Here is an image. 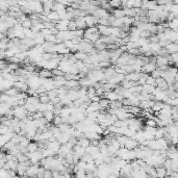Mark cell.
I'll use <instances>...</instances> for the list:
<instances>
[{"label":"cell","mask_w":178,"mask_h":178,"mask_svg":"<svg viewBox=\"0 0 178 178\" xmlns=\"http://www.w3.org/2000/svg\"><path fill=\"white\" fill-rule=\"evenodd\" d=\"M25 101L28 103H30V104H33V105H36L38 103L40 102L39 100V97L38 96H29V97H26V99H25Z\"/></svg>","instance_id":"8fae6325"},{"label":"cell","mask_w":178,"mask_h":178,"mask_svg":"<svg viewBox=\"0 0 178 178\" xmlns=\"http://www.w3.org/2000/svg\"><path fill=\"white\" fill-rule=\"evenodd\" d=\"M157 5L158 4H157L156 0H148L146 7H147V9H155L157 7Z\"/></svg>","instance_id":"e0dca14e"},{"label":"cell","mask_w":178,"mask_h":178,"mask_svg":"<svg viewBox=\"0 0 178 178\" xmlns=\"http://www.w3.org/2000/svg\"><path fill=\"white\" fill-rule=\"evenodd\" d=\"M51 122H52V124H53V125H55V126H58V125L62 123V117H60V115H58V116H54Z\"/></svg>","instance_id":"7402d4cb"},{"label":"cell","mask_w":178,"mask_h":178,"mask_svg":"<svg viewBox=\"0 0 178 178\" xmlns=\"http://www.w3.org/2000/svg\"><path fill=\"white\" fill-rule=\"evenodd\" d=\"M39 100L41 103H49L50 102V98L47 95V92L46 93H41L39 94Z\"/></svg>","instance_id":"4fadbf2b"},{"label":"cell","mask_w":178,"mask_h":178,"mask_svg":"<svg viewBox=\"0 0 178 178\" xmlns=\"http://www.w3.org/2000/svg\"><path fill=\"white\" fill-rule=\"evenodd\" d=\"M145 125L146 126H149V127H156V121L154 120V119H146V122H145Z\"/></svg>","instance_id":"44dd1931"},{"label":"cell","mask_w":178,"mask_h":178,"mask_svg":"<svg viewBox=\"0 0 178 178\" xmlns=\"http://www.w3.org/2000/svg\"><path fill=\"white\" fill-rule=\"evenodd\" d=\"M155 172H156V177H166V168L163 166L155 168Z\"/></svg>","instance_id":"ba28073f"},{"label":"cell","mask_w":178,"mask_h":178,"mask_svg":"<svg viewBox=\"0 0 178 178\" xmlns=\"http://www.w3.org/2000/svg\"><path fill=\"white\" fill-rule=\"evenodd\" d=\"M46 17H47L49 20H60V16H58V12H55V11L50 12Z\"/></svg>","instance_id":"ac0fdd59"},{"label":"cell","mask_w":178,"mask_h":178,"mask_svg":"<svg viewBox=\"0 0 178 178\" xmlns=\"http://www.w3.org/2000/svg\"><path fill=\"white\" fill-rule=\"evenodd\" d=\"M21 25L23 28H30L31 27V21H30V19L27 18L26 20H24L23 22H21Z\"/></svg>","instance_id":"d4e9b609"},{"label":"cell","mask_w":178,"mask_h":178,"mask_svg":"<svg viewBox=\"0 0 178 178\" xmlns=\"http://www.w3.org/2000/svg\"><path fill=\"white\" fill-rule=\"evenodd\" d=\"M76 20H74L76 23V26H77V29H85L87 27V24H85V17H76Z\"/></svg>","instance_id":"8992f818"},{"label":"cell","mask_w":178,"mask_h":178,"mask_svg":"<svg viewBox=\"0 0 178 178\" xmlns=\"http://www.w3.org/2000/svg\"><path fill=\"white\" fill-rule=\"evenodd\" d=\"M43 116L47 119L48 122H51L54 117V114H53V111H45V112H43Z\"/></svg>","instance_id":"2e32d148"},{"label":"cell","mask_w":178,"mask_h":178,"mask_svg":"<svg viewBox=\"0 0 178 178\" xmlns=\"http://www.w3.org/2000/svg\"><path fill=\"white\" fill-rule=\"evenodd\" d=\"M52 75L53 76H64L65 73L62 71L60 69H58V68H54V69H52Z\"/></svg>","instance_id":"603a6c76"},{"label":"cell","mask_w":178,"mask_h":178,"mask_svg":"<svg viewBox=\"0 0 178 178\" xmlns=\"http://www.w3.org/2000/svg\"><path fill=\"white\" fill-rule=\"evenodd\" d=\"M150 36H151V33L148 30H142V31H140V36H142V38H147V39H148Z\"/></svg>","instance_id":"4316f807"},{"label":"cell","mask_w":178,"mask_h":178,"mask_svg":"<svg viewBox=\"0 0 178 178\" xmlns=\"http://www.w3.org/2000/svg\"><path fill=\"white\" fill-rule=\"evenodd\" d=\"M128 53L131 55H134V56H138V55L141 54V52H140V49L139 48H131L129 50H127Z\"/></svg>","instance_id":"cb8c5ba5"},{"label":"cell","mask_w":178,"mask_h":178,"mask_svg":"<svg viewBox=\"0 0 178 178\" xmlns=\"http://www.w3.org/2000/svg\"><path fill=\"white\" fill-rule=\"evenodd\" d=\"M67 28H68V30H71V31H73V30H76V29H77V26H76L75 21H73V20H69V22H68V26H67Z\"/></svg>","instance_id":"ffe728a7"},{"label":"cell","mask_w":178,"mask_h":178,"mask_svg":"<svg viewBox=\"0 0 178 178\" xmlns=\"http://www.w3.org/2000/svg\"><path fill=\"white\" fill-rule=\"evenodd\" d=\"M154 102H155L154 100H142V101H140L139 106L141 107V109H152Z\"/></svg>","instance_id":"277c9868"},{"label":"cell","mask_w":178,"mask_h":178,"mask_svg":"<svg viewBox=\"0 0 178 178\" xmlns=\"http://www.w3.org/2000/svg\"><path fill=\"white\" fill-rule=\"evenodd\" d=\"M74 56H75L76 60H85V58H88L89 54L88 53H85V52H82V51H77L74 53Z\"/></svg>","instance_id":"5bb4252c"},{"label":"cell","mask_w":178,"mask_h":178,"mask_svg":"<svg viewBox=\"0 0 178 178\" xmlns=\"http://www.w3.org/2000/svg\"><path fill=\"white\" fill-rule=\"evenodd\" d=\"M38 150V144L33 142H30L27 146V151L28 152H34V151Z\"/></svg>","instance_id":"d6986e66"},{"label":"cell","mask_w":178,"mask_h":178,"mask_svg":"<svg viewBox=\"0 0 178 178\" xmlns=\"http://www.w3.org/2000/svg\"><path fill=\"white\" fill-rule=\"evenodd\" d=\"M38 76H39L40 78H50V77H52V72L50 71L49 69H42L40 70L39 72H38Z\"/></svg>","instance_id":"5b68a950"},{"label":"cell","mask_w":178,"mask_h":178,"mask_svg":"<svg viewBox=\"0 0 178 178\" xmlns=\"http://www.w3.org/2000/svg\"><path fill=\"white\" fill-rule=\"evenodd\" d=\"M98 19L99 18H97V17L93 16L92 14H89V15H87L85 17V24H87V26H89V27H91V26H95V25L97 24V22H98Z\"/></svg>","instance_id":"6da1fadb"},{"label":"cell","mask_w":178,"mask_h":178,"mask_svg":"<svg viewBox=\"0 0 178 178\" xmlns=\"http://www.w3.org/2000/svg\"><path fill=\"white\" fill-rule=\"evenodd\" d=\"M112 16L115 17V18H122V17H124V12H123V9H114L112 11Z\"/></svg>","instance_id":"7c38bea8"},{"label":"cell","mask_w":178,"mask_h":178,"mask_svg":"<svg viewBox=\"0 0 178 178\" xmlns=\"http://www.w3.org/2000/svg\"><path fill=\"white\" fill-rule=\"evenodd\" d=\"M52 1H53V2H54V1H58V0H52Z\"/></svg>","instance_id":"4dcf8cb0"},{"label":"cell","mask_w":178,"mask_h":178,"mask_svg":"<svg viewBox=\"0 0 178 178\" xmlns=\"http://www.w3.org/2000/svg\"><path fill=\"white\" fill-rule=\"evenodd\" d=\"M92 15L97 17V18H107L109 16V13L105 9H101V7H97L96 11H94Z\"/></svg>","instance_id":"7a4b0ae2"},{"label":"cell","mask_w":178,"mask_h":178,"mask_svg":"<svg viewBox=\"0 0 178 178\" xmlns=\"http://www.w3.org/2000/svg\"><path fill=\"white\" fill-rule=\"evenodd\" d=\"M7 67H9L11 70H17L19 68V64H16V63H9L7 64Z\"/></svg>","instance_id":"f1b7e54d"},{"label":"cell","mask_w":178,"mask_h":178,"mask_svg":"<svg viewBox=\"0 0 178 178\" xmlns=\"http://www.w3.org/2000/svg\"><path fill=\"white\" fill-rule=\"evenodd\" d=\"M155 68H156V66L155 65H153V64L151 63H147L145 64V65H143L142 67V72H145V73H148V74H150L153 70H155Z\"/></svg>","instance_id":"52a82bcc"},{"label":"cell","mask_w":178,"mask_h":178,"mask_svg":"<svg viewBox=\"0 0 178 178\" xmlns=\"http://www.w3.org/2000/svg\"><path fill=\"white\" fill-rule=\"evenodd\" d=\"M60 144L58 142V141H54V142H49L48 146H47V148L51 149V150H53L56 153L58 151V149H60Z\"/></svg>","instance_id":"30bf717a"},{"label":"cell","mask_w":178,"mask_h":178,"mask_svg":"<svg viewBox=\"0 0 178 178\" xmlns=\"http://www.w3.org/2000/svg\"><path fill=\"white\" fill-rule=\"evenodd\" d=\"M6 65H7V64H6L5 62H4V60H0V70H2L3 68H4V67H6Z\"/></svg>","instance_id":"f546056e"},{"label":"cell","mask_w":178,"mask_h":178,"mask_svg":"<svg viewBox=\"0 0 178 178\" xmlns=\"http://www.w3.org/2000/svg\"><path fill=\"white\" fill-rule=\"evenodd\" d=\"M146 83H147V85H154V87H155V78H153L152 76L148 75V77L146 78Z\"/></svg>","instance_id":"484cf974"},{"label":"cell","mask_w":178,"mask_h":178,"mask_svg":"<svg viewBox=\"0 0 178 178\" xmlns=\"http://www.w3.org/2000/svg\"><path fill=\"white\" fill-rule=\"evenodd\" d=\"M82 39H83L82 36H75V38H73L71 41H72V43L74 44V45H77V44H79V43L81 42Z\"/></svg>","instance_id":"83f0119b"},{"label":"cell","mask_w":178,"mask_h":178,"mask_svg":"<svg viewBox=\"0 0 178 178\" xmlns=\"http://www.w3.org/2000/svg\"><path fill=\"white\" fill-rule=\"evenodd\" d=\"M138 146H139L138 141L131 139V138H128L127 141L125 142V144H124V147H125L127 150H132V149H134L136 147H138Z\"/></svg>","instance_id":"3957f363"},{"label":"cell","mask_w":178,"mask_h":178,"mask_svg":"<svg viewBox=\"0 0 178 178\" xmlns=\"http://www.w3.org/2000/svg\"><path fill=\"white\" fill-rule=\"evenodd\" d=\"M154 89H155V87H154V85H147V83H145V85H142V92H145V93H148V94H152V93H153Z\"/></svg>","instance_id":"9a60e30c"},{"label":"cell","mask_w":178,"mask_h":178,"mask_svg":"<svg viewBox=\"0 0 178 178\" xmlns=\"http://www.w3.org/2000/svg\"><path fill=\"white\" fill-rule=\"evenodd\" d=\"M165 48L170 52V53H173V52H177L178 50V47H177V43H174V42H171L169 43L168 45L165 47Z\"/></svg>","instance_id":"9c48e42d"}]
</instances>
